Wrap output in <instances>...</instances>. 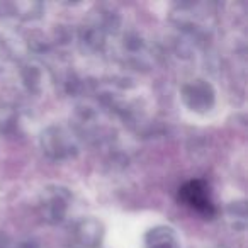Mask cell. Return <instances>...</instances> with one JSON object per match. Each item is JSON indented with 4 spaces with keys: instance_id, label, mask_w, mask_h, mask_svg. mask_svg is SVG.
<instances>
[{
    "instance_id": "obj_1",
    "label": "cell",
    "mask_w": 248,
    "mask_h": 248,
    "mask_svg": "<svg viewBox=\"0 0 248 248\" xmlns=\"http://www.w3.org/2000/svg\"><path fill=\"white\" fill-rule=\"evenodd\" d=\"M180 199L192 206L194 209L201 211L204 214H211L214 211L213 201L209 197V187L202 182V180H192V182L186 184L180 189Z\"/></svg>"
}]
</instances>
